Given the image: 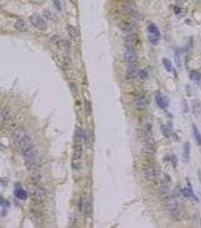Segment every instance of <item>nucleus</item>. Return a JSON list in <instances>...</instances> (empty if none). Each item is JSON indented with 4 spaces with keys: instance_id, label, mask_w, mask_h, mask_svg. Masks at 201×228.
Wrapping results in <instances>:
<instances>
[{
    "instance_id": "22",
    "label": "nucleus",
    "mask_w": 201,
    "mask_h": 228,
    "mask_svg": "<svg viewBox=\"0 0 201 228\" xmlns=\"http://www.w3.org/2000/svg\"><path fill=\"white\" fill-rule=\"evenodd\" d=\"M190 79L192 81H200L201 80V74L197 70H192V71H190Z\"/></svg>"
},
{
    "instance_id": "23",
    "label": "nucleus",
    "mask_w": 201,
    "mask_h": 228,
    "mask_svg": "<svg viewBox=\"0 0 201 228\" xmlns=\"http://www.w3.org/2000/svg\"><path fill=\"white\" fill-rule=\"evenodd\" d=\"M92 211V198L88 197L85 203V213H91Z\"/></svg>"
},
{
    "instance_id": "31",
    "label": "nucleus",
    "mask_w": 201,
    "mask_h": 228,
    "mask_svg": "<svg viewBox=\"0 0 201 228\" xmlns=\"http://www.w3.org/2000/svg\"><path fill=\"white\" fill-rule=\"evenodd\" d=\"M55 6H56V9L57 10H61V3H60V0H52Z\"/></svg>"
},
{
    "instance_id": "28",
    "label": "nucleus",
    "mask_w": 201,
    "mask_h": 228,
    "mask_svg": "<svg viewBox=\"0 0 201 228\" xmlns=\"http://www.w3.org/2000/svg\"><path fill=\"white\" fill-rule=\"evenodd\" d=\"M92 112V108H91V102L89 101H86V115L89 116Z\"/></svg>"
},
{
    "instance_id": "27",
    "label": "nucleus",
    "mask_w": 201,
    "mask_h": 228,
    "mask_svg": "<svg viewBox=\"0 0 201 228\" xmlns=\"http://www.w3.org/2000/svg\"><path fill=\"white\" fill-rule=\"evenodd\" d=\"M78 210L80 212H85V198H81L80 199V204H78Z\"/></svg>"
},
{
    "instance_id": "17",
    "label": "nucleus",
    "mask_w": 201,
    "mask_h": 228,
    "mask_svg": "<svg viewBox=\"0 0 201 228\" xmlns=\"http://www.w3.org/2000/svg\"><path fill=\"white\" fill-rule=\"evenodd\" d=\"M67 31H68V36H70L72 40H77V39H78L80 32H78V30L76 29L75 26H72V25H68V27H67Z\"/></svg>"
},
{
    "instance_id": "34",
    "label": "nucleus",
    "mask_w": 201,
    "mask_h": 228,
    "mask_svg": "<svg viewBox=\"0 0 201 228\" xmlns=\"http://www.w3.org/2000/svg\"><path fill=\"white\" fill-rule=\"evenodd\" d=\"M200 223H201V222H200Z\"/></svg>"
},
{
    "instance_id": "19",
    "label": "nucleus",
    "mask_w": 201,
    "mask_h": 228,
    "mask_svg": "<svg viewBox=\"0 0 201 228\" xmlns=\"http://www.w3.org/2000/svg\"><path fill=\"white\" fill-rule=\"evenodd\" d=\"M192 132H194V137H195V140H196V143L199 146H201V132L199 131V128L195 123H192Z\"/></svg>"
},
{
    "instance_id": "15",
    "label": "nucleus",
    "mask_w": 201,
    "mask_h": 228,
    "mask_svg": "<svg viewBox=\"0 0 201 228\" xmlns=\"http://www.w3.org/2000/svg\"><path fill=\"white\" fill-rule=\"evenodd\" d=\"M155 102H156V105L160 108H166V106H168V101H166L165 97H164L163 95H160V94H158L155 96Z\"/></svg>"
},
{
    "instance_id": "33",
    "label": "nucleus",
    "mask_w": 201,
    "mask_h": 228,
    "mask_svg": "<svg viewBox=\"0 0 201 228\" xmlns=\"http://www.w3.org/2000/svg\"><path fill=\"white\" fill-rule=\"evenodd\" d=\"M196 1H199V3H201V0H196Z\"/></svg>"
},
{
    "instance_id": "6",
    "label": "nucleus",
    "mask_w": 201,
    "mask_h": 228,
    "mask_svg": "<svg viewBox=\"0 0 201 228\" xmlns=\"http://www.w3.org/2000/svg\"><path fill=\"white\" fill-rule=\"evenodd\" d=\"M123 58H124V61L128 63L129 65L138 63V54L135 52L134 49H126V51L123 54Z\"/></svg>"
},
{
    "instance_id": "20",
    "label": "nucleus",
    "mask_w": 201,
    "mask_h": 228,
    "mask_svg": "<svg viewBox=\"0 0 201 228\" xmlns=\"http://www.w3.org/2000/svg\"><path fill=\"white\" fill-rule=\"evenodd\" d=\"M15 29L16 30H19V31H21V32H25V31H27V26H26V24L24 23V20H16V23H15Z\"/></svg>"
},
{
    "instance_id": "9",
    "label": "nucleus",
    "mask_w": 201,
    "mask_h": 228,
    "mask_svg": "<svg viewBox=\"0 0 201 228\" xmlns=\"http://www.w3.org/2000/svg\"><path fill=\"white\" fill-rule=\"evenodd\" d=\"M134 105H135V108L138 111H144L147 108V101H145V97L143 95H138L135 97V101H134Z\"/></svg>"
},
{
    "instance_id": "14",
    "label": "nucleus",
    "mask_w": 201,
    "mask_h": 228,
    "mask_svg": "<svg viewBox=\"0 0 201 228\" xmlns=\"http://www.w3.org/2000/svg\"><path fill=\"white\" fill-rule=\"evenodd\" d=\"M51 40H52V43L56 45V46H60V47H64V46H70V44L67 43L66 40H64L61 36H58V35H53L52 38H51Z\"/></svg>"
},
{
    "instance_id": "21",
    "label": "nucleus",
    "mask_w": 201,
    "mask_h": 228,
    "mask_svg": "<svg viewBox=\"0 0 201 228\" xmlns=\"http://www.w3.org/2000/svg\"><path fill=\"white\" fill-rule=\"evenodd\" d=\"M148 31H149V34H151V35H155V36H158V38H160V31L158 30V27H156L155 25L150 24V25L148 26Z\"/></svg>"
},
{
    "instance_id": "3",
    "label": "nucleus",
    "mask_w": 201,
    "mask_h": 228,
    "mask_svg": "<svg viewBox=\"0 0 201 228\" xmlns=\"http://www.w3.org/2000/svg\"><path fill=\"white\" fill-rule=\"evenodd\" d=\"M144 175H145V178H147L148 181L153 182V183H158L159 179H160V177H162L160 170H159L158 167H149V168H147V170H145V172H144Z\"/></svg>"
},
{
    "instance_id": "13",
    "label": "nucleus",
    "mask_w": 201,
    "mask_h": 228,
    "mask_svg": "<svg viewBox=\"0 0 201 228\" xmlns=\"http://www.w3.org/2000/svg\"><path fill=\"white\" fill-rule=\"evenodd\" d=\"M181 193H183V196L185 198H188V199H191V201H197V198L195 197V193L192 192L191 187L189 186V187H185L181 190Z\"/></svg>"
},
{
    "instance_id": "26",
    "label": "nucleus",
    "mask_w": 201,
    "mask_h": 228,
    "mask_svg": "<svg viewBox=\"0 0 201 228\" xmlns=\"http://www.w3.org/2000/svg\"><path fill=\"white\" fill-rule=\"evenodd\" d=\"M5 119H8V111H6L5 107H3L1 108V125L5 123Z\"/></svg>"
},
{
    "instance_id": "4",
    "label": "nucleus",
    "mask_w": 201,
    "mask_h": 228,
    "mask_svg": "<svg viewBox=\"0 0 201 228\" xmlns=\"http://www.w3.org/2000/svg\"><path fill=\"white\" fill-rule=\"evenodd\" d=\"M30 23L32 24V26H35L36 29H39V30H42V31H44V30L47 29V23L45 21V19H44L42 16L37 15V14L30 16Z\"/></svg>"
},
{
    "instance_id": "8",
    "label": "nucleus",
    "mask_w": 201,
    "mask_h": 228,
    "mask_svg": "<svg viewBox=\"0 0 201 228\" xmlns=\"http://www.w3.org/2000/svg\"><path fill=\"white\" fill-rule=\"evenodd\" d=\"M137 43H138V38H137L135 34L129 32L124 36V45H126L127 49H134Z\"/></svg>"
},
{
    "instance_id": "29",
    "label": "nucleus",
    "mask_w": 201,
    "mask_h": 228,
    "mask_svg": "<svg viewBox=\"0 0 201 228\" xmlns=\"http://www.w3.org/2000/svg\"><path fill=\"white\" fill-rule=\"evenodd\" d=\"M162 131H163V134L165 135V137H169V135H170V131H169V128L166 127L165 125H162Z\"/></svg>"
},
{
    "instance_id": "30",
    "label": "nucleus",
    "mask_w": 201,
    "mask_h": 228,
    "mask_svg": "<svg viewBox=\"0 0 201 228\" xmlns=\"http://www.w3.org/2000/svg\"><path fill=\"white\" fill-rule=\"evenodd\" d=\"M139 77L142 80H145V79H147V72H145L144 70H139Z\"/></svg>"
},
{
    "instance_id": "25",
    "label": "nucleus",
    "mask_w": 201,
    "mask_h": 228,
    "mask_svg": "<svg viewBox=\"0 0 201 228\" xmlns=\"http://www.w3.org/2000/svg\"><path fill=\"white\" fill-rule=\"evenodd\" d=\"M192 108H194V112L195 114H200L201 112V103L199 102V101H194V103H192Z\"/></svg>"
},
{
    "instance_id": "32",
    "label": "nucleus",
    "mask_w": 201,
    "mask_h": 228,
    "mask_svg": "<svg viewBox=\"0 0 201 228\" xmlns=\"http://www.w3.org/2000/svg\"><path fill=\"white\" fill-rule=\"evenodd\" d=\"M9 204H10V203H9L8 201L5 202V199H4V198H1V206H3V208H5V207H9Z\"/></svg>"
},
{
    "instance_id": "10",
    "label": "nucleus",
    "mask_w": 201,
    "mask_h": 228,
    "mask_svg": "<svg viewBox=\"0 0 201 228\" xmlns=\"http://www.w3.org/2000/svg\"><path fill=\"white\" fill-rule=\"evenodd\" d=\"M138 76H139V70H138V67L135 66V64L129 65L128 70H127V79L133 80V79H137Z\"/></svg>"
},
{
    "instance_id": "1",
    "label": "nucleus",
    "mask_w": 201,
    "mask_h": 228,
    "mask_svg": "<svg viewBox=\"0 0 201 228\" xmlns=\"http://www.w3.org/2000/svg\"><path fill=\"white\" fill-rule=\"evenodd\" d=\"M11 139H12V142L15 146H18L20 150L29 146V145L32 143L31 139L29 137V135L26 134V131L23 128V127H18L12 131V135H11Z\"/></svg>"
},
{
    "instance_id": "11",
    "label": "nucleus",
    "mask_w": 201,
    "mask_h": 228,
    "mask_svg": "<svg viewBox=\"0 0 201 228\" xmlns=\"http://www.w3.org/2000/svg\"><path fill=\"white\" fill-rule=\"evenodd\" d=\"M119 27H121V30L124 31L126 34L134 32V30H135V25L133 23H129V21H122L119 24Z\"/></svg>"
},
{
    "instance_id": "7",
    "label": "nucleus",
    "mask_w": 201,
    "mask_h": 228,
    "mask_svg": "<svg viewBox=\"0 0 201 228\" xmlns=\"http://www.w3.org/2000/svg\"><path fill=\"white\" fill-rule=\"evenodd\" d=\"M32 199H34V202H36V203H44L45 199H46L45 190L42 187H40V186H37L32 193Z\"/></svg>"
},
{
    "instance_id": "18",
    "label": "nucleus",
    "mask_w": 201,
    "mask_h": 228,
    "mask_svg": "<svg viewBox=\"0 0 201 228\" xmlns=\"http://www.w3.org/2000/svg\"><path fill=\"white\" fill-rule=\"evenodd\" d=\"M189 158H190V143L186 142L184 145V151H183V160L184 162H189Z\"/></svg>"
},
{
    "instance_id": "5",
    "label": "nucleus",
    "mask_w": 201,
    "mask_h": 228,
    "mask_svg": "<svg viewBox=\"0 0 201 228\" xmlns=\"http://www.w3.org/2000/svg\"><path fill=\"white\" fill-rule=\"evenodd\" d=\"M122 10L127 14V15H129L130 18H133L135 20H142V14L138 11L133 5H130V4H123L122 5Z\"/></svg>"
},
{
    "instance_id": "2",
    "label": "nucleus",
    "mask_w": 201,
    "mask_h": 228,
    "mask_svg": "<svg viewBox=\"0 0 201 228\" xmlns=\"http://www.w3.org/2000/svg\"><path fill=\"white\" fill-rule=\"evenodd\" d=\"M165 207H166V210H168V212L170 213V216L172 218H175V219L179 218V216H180L179 203H178V201L175 199L174 196H172V197H166V199H165Z\"/></svg>"
},
{
    "instance_id": "16",
    "label": "nucleus",
    "mask_w": 201,
    "mask_h": 228,
    "mask_svg": "<svg viewBox=\"0 0 201 228\" xmlns=\"http://www.w3.org/2000/svg\"><path fill=\"white\" fill-rule=\"evenodd\" d=\"M81 156H82V145L81 142H75V150H73L75 160H80Z\"/></svg>"
},
{
    "instance_id": "12",
    "label": "nucleus",
    "mask_w": 201,
    "mask_h": 228,
    "mask_svg": "<svg viewBox=\"0 0 201 228\" xmlns=\"http://www.w3.org/2000/svg\"><path fill=\"white\" fill-rule=\"evenodd\" d=\"M15 197L19 198V199H21V201H24V199H26L27 197V192L21 187V184L18 183L16 184V187H15Z\"/></svg>"
},
{
    "instance_id": "24",
    "label": "nucleus",
    "mask_w": 201,
    "mask_h": 228,
    "mask_svg": "<svg viewBox=\"0 0 201 228\" xmlns=\"http://www.w3.org/2000/svg\"><path fill=\"white\" fill-rule=\"evenodd\" d=\"M163 64H164V66H165V69H166V71H172V64H171V61L169 60V59H163Z\"/></svg>"
}]
</instances>
